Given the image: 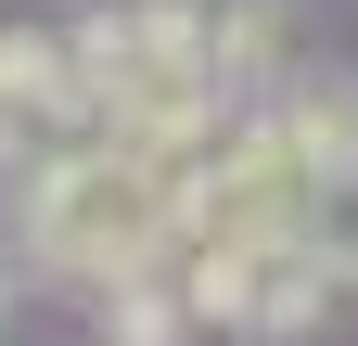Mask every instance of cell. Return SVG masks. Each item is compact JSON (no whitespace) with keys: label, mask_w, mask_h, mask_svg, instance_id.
I'll return each mask as SVG.
<instances>
[{"label":"cell","mask_w":358,"mask_h":346,"mask_svg":"<svg viewBox=\"0 0 358 346\" xmlns=\"http://www.w3.org/2000/svg\"><path fill=\"white\" fill-rule=\"evenodd\" d=\"M26 270L38 282H64V295H103L128 270H154V256H179V180L154 154H128V141H64V154H38V180H26Z\"/></svg>","instance_id":"6da1fadb"},{"label":"cell","mask_w":358,"mask_h":346,"mask_svg":"<svg viewBox=\"0 0 358 346\" xmlns=\"http://www.w3.org/2000/svg\"><path fill=\"white\" fill-rule=\"evenodd\" d=\"M307 180L320 167L294 154V128L282 116H231L205 141V167L179 180V244H268V231H307Z\"/></svg>","instance_id":"7a4b0ae2"},{"label":"cell","mask_w":358,"mask_h":346,"mask_svg":"<svg viewBox=\"0 0 358 346\" xmlns=\"http://www.w3.org/2000/svg\"><path fill=\"white\" fill-rule=\"evenodd\" d=\"M179 282H192V321H217V333H256V346H282V333H307L320 321V295H333V270H320V244L307 231H268V244H179Z\"/></svg>","instance_id":"3957f363"},{"label":"cell","mask_w":358,"mask_h":346,"mask_svg":"<svg viewBox=\"0 0 358 346\" xmlns=\"http://www.w3.org/2000/svg\"><path fill=\"white\" fill-rule=\"evenodd\" d=\"M90 77H77V26H13L0 39V141H90Z\"/></svg>","instance_id":"277c9868"},{"label":"cell","mask_w":358,"mask_h":346,"mask_svg":"<svg viewBox=\"0 0 358 346\" xmlns=\"http://www.w3.org/2000/svg\"><path fill=\"white\" fill-rule=\"evenodd\" d=\"M90 308H103V321H90L103 346H179V333H192V282H179V256H154V270L103 282Z\"/></svg>","instance_id":"5b68a950"},{"label":"cell","mask_w":358,"mask_h":346,"mask_svg":"<svg viewBox=\"0 0 358 346\" xmlns=\"http://www.w3.org/2000/svg\"><path fill=\"white\" fill-rule=\"evenodd\" d=\"M217 90H268V77L294 64V26H282V0H217Z\"/></svg>","instance_id":"8992f818"},{"label":"cell","mask_w":358,"mask_h":346,"mask_svg":"<svg viewBox=\"0 0 358 346\" xmlns=\"http://www.w3.org/2000/svg\"><path fill=\"white\" fill-rule=\"evenodd\" d=\"M268 116L294 128V154H307V167L358 154V77H282V90H268Z\"/></svg>","instance_id":"52a82bcc"},{"label":"cell","mask_w":358,"mask_h":346,"mask_svg":"<svg viewBox=\"0 0 358 346\" xmlns=\"http://www.w3.org/2000/svg\"><path fill=\"white\" fill-rule=\"evenodd\" d=\"M307 244H320L333 282H358V154H333L320 180H307Z\"/></svg>","instance_id":"ba28073f"},{"label":"cell","mask_w":358,"mask_h":346,"mask_svg":"<svg viewBox=\"0 0 358 346\" xmlns=\"http://www.w3.org/2000/svg\"><path fill=\"white\" fill-rule=\"evenodd\" d=\"M0 321H13V256H0Z\"/></svg>","instance_id":"9c48e42d"}]
</instances>
